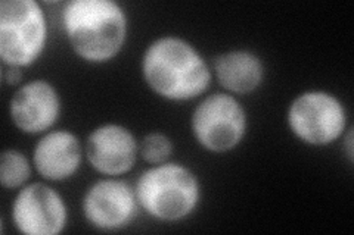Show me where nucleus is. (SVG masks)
Segmentation results:
<instances>
[{
    "instance_id": "nucleus-1",
    "label": "nucleus",
    "mask_w": 354,
    "mask_h": 235,
    "mask_svg": "<svg viewBox=\"0 0 354 235\" xmlns=\"http://www.w3.org/2000/svg\"><path fill=\"white\" fill-rule=\"evenodd\" d=\"M140 71L149 90L167 102H191L212 85L213 70L191 41L179 36L152 40L142 54Z\"/></svg>"
},
{
    "instance_id": "nucleus-2",
    "label": "nucleus",
    "mask_w": 354,
    "mask_h": 235,
    "mask_svg": "<svg viewBox=\"0 0 354 235\" xmlns=\"http://www.w3.org/2000/svg\"><path fill=\"white\" fill-rule=\"evenodd\" d=\"M66 41L77 58L92 65L114 61L129 37V17L114 0H71L62 9Z\"/></svg>"
},
{
    "instance_id": "nucleus-3",
    "label": "nucleus",
    "mask_w": 354,
    "mask_h": 235,
    "mask_svg": "<svg viewBox=\"0 0 354 235\" xmlns=\"http://www.w3.org/2000/svg\"><path fill=\"white\" fill-rule=\"evenodd\" d=\"M139 209L158 222H182L191 218L203 200L198 175L179 162L151 165L135 184Z\"/></svg>"
},
{
    "instance_id": "nucleus-4",
    "label": "nucleus",
    "mask_w": 354,
    "mask_h": 235,
    "mask_svg": "<svg viewBox=\"0 0 354 235\" xmlns=\"http://www.w3.org/2000/svg\"><path fill=\"white\" fill-rule=\"evenodd\" d=\"M48 18L36 0L0 2V59L3 66L26 70L35 65L48 44Z\"/></svg>"
},
{
    "instance_id": "nucleus-5",
    "label": "nucleus",
    "mask_w": 354,
    "mask_h": 235,
    "mask_svg": "<svg viewBox=\"0 0 354 235\" xmlns=\"http://www.w3.org/2000/svg\"><path fill=\"white\" fill-rule=\"evenodd\" d=\"M286 124L298 141L310 147H328L347 132L348 112L334 93L307 90L288 106Z\"/></svg>"
},
{
    "instance_id": "nucleus-6",
    "label": "nucleus",
    "mask_w": 354,
    "mask_h": 235,
    "mask_svg": "<svg viewBox=\"0 0 354 235\" xmlns=\"http://www.w3.org/2000/svg\"><path fill=\"white\" fill-rule=\"evenodd\" d=\"M191 130L199 147L216 154L229 153L247 137L248 114L236 96L213 93L195 106Z\"/></svg>"
},
{
    "instance_id": "nucleus-7",
    "label": "nucleus",
    "mask_w": 354,
    "mask_h": 235,
    "mask_svg": "<svg viewBox=\"0 0 354 235\" xmlns=\"http://www.w3.org/2000/svg\"><path fill=\"white\" fill-rule=\"evenodd\" d=\"M139 210L135 187L120 176H105L87 187L82 198L86 222L101 232H118L131 225Z\"/></svg>"
},
{
    "instance_id": "nucleus-8",
    "label": "nucleus",
    "mask_w": 354,
    "mask_h": 235,
    "mask_svg": "<svg viewBox=\"0 0 354 235\" xmlns=\"http://www.w3.org/2000/svg\"><path fill=\"white\" fill-rule=\"evenodd\" d=\"M15 229L24 235H59L68 223V207L59 192L46 183H28L10 206Z\"/></svg>"
},
{
    "instance_id": "nucleus-9",
    "label": "nucleus",
    "mask_w": 354,
    "mask_h": 235,
    "mask_svg": "<svg viewBox=\"0 0 354 235\" xmlns=\"http://www.w3.org/2000/svg\"><path fill=\"white\" fill-rule=\"evenodd\" d=\"M61 94L50 81L37 78L21 84L9 100L12 124L28 136H43L59 121Z\"/></svg>"
},
{
    "instance_id": "nucleus-10",
    "label": "nucleus",
    "mask_w": 354,
    "mask_h": 235,
    "mask_svg": "<svg viewBox=\"0 0 354 235\" xmlns=\"http://www.w3.org/2000/svg\"><path fill=\"white\" fill-rule=\"evenodd\" d=\"M139 156V141L127 127L106 122L93 128L84 143V158L97 174L121 176L130 172Z\"/></svg>"
},
{
    "instance_id": "nucleus-11",
    "label": "nucleus",
    "mask_w": 354,
    "mask_h": 235,
    "mask_svg": "<svg viewBox=\"0 0 354 235\" xmlns=\"http://www.w3.org/2000/svg\"><path fill=\"white\" fill-rule=\"evenodd\" d=\"M84 156L80 139L68 130L44 132L32 149V166L48 183H62L79 172Z\"/></svg>"
},
{
    "instance_id": "nucleus-12",
    "label": "nucleus",
    "mask_w": 354,
    "mask_h": 235,
    "mask_svg": "<svg viewBox=\"0 0 354 235\" xmlns=\"http://www.w3.org/2000/svg\"><path fill=\"white\" fill-rule=\"evenodd\" d=\"M213 76L234 96L257 92L264 83L266 66L260 56L248 49H234L217 54L213 63Z\"/></svg>"
},
{
    "instance_id": "nucleus-13",
    "label": "nucleus",
    "mask_w": 354,
    "mask_h": 235,
    "mask_svg": "<svg viewBox=\"0 0 354 235\" xmlns=\"http://www.w3.org/2000/svg\"><path fill=\"white\" fill-rule=\"evenodd\" d=\"M32 162L17 149H5L0 154V184L5 190L18 192L28 184L32 174Z\"/></svg>"
},
{
    "instance_id": "nucleus-14",
    "label": "nucleus",
    "mask_w": 354,
    "mask_h": 235,
    "mask_svg": "<svg viewBox=\"0 0 354 235\" xmlns=\"http://www.w3.org/2000/svg\"><path fill=\"white\" fill-rule=\"evenodd\" d=\"M173 141L167 134L160 131L148 132L145 137L139 141V156L149 165H160L169 162L173 154Z\"/></svg>"
},
{
    "instance_id": "nucleus-15",
    "label": "nucleus",
    "mask_w": 354,
    "mask_h": 235,
    "mask_svg": "<svg viewBox=\"0 0 354 235\" xmlns=\"http://www.w3.org/2000/svg\"><path fill=\"white\" fill-rule=\"evenodd\" d=\"M3 81L6 85L9 87H19L24 80V70L22 68H17V66H3Z\"/></svg>"
},
{
    "instance_id": "nucleus-16",
    "label": "nucleus",
    "mask_w": 354,
    "mask_h": 235,
    "mask_svg": "<svg viewBox=\"0 0 354 235\" xmlns=\"http://www.w3.org/2000/svg\"><path fill=\"white\" fill-rule=\"evenodd\" d=\"M342 143H344V152L347 154L348 162L353 163V161H354V134H353V128H348L344 136H342Z\"/></svg>"
}]
</instances>
